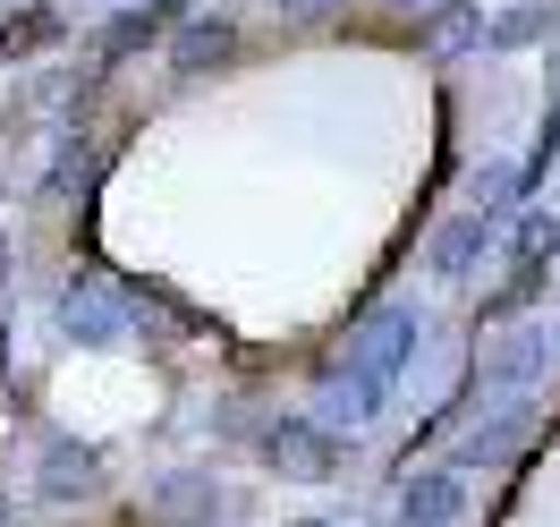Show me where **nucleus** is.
Wrapping results in <instances>:
<instances>
[{"mask_svg": "<svg viewBox=\"0 0 560 527\" xmlns=\"http://www.w3.org/2000/svg\"><path fill=\"white\" fill-rule=\"evenodd\" d=\"M0 519H9V502H0Z\"/></svg>", "mask_w": 560, "mask_h": 527, "instance_id": "obj_7", "label": "nucleus"}, {"mask_svg": "<svg viewBox=\"0 0 560 527\" xmlns=\"http://www.w3.org/2000/svg\"><path fill=\"white\" fill-rule=\"evenodd\" d=\"M280 9H298V18H323V9H331V0H280Z\"/></svg>", "mask_w": 560, "mask_h": 527, "instance_id": "obj_6", "label": "nucleus"}, {"mask_svg": "<svg viewBox=\"0 0 560 527\" xmlns=\"http://www.w3.org/2000/svg\"><path fill=\"white\" fill-rule=\"evenodd\" d=\"M230 51V26H196V35L178 43V69H205V60H221Z\"/></svg>", "mask_w": 560, "mask_h": 527, "instance_id": "obj_2", "label": "nucleus"}, {"mask_svg": "<svg viewBox=\"0 0 560 527\" xmlns=\"http://www.w3.org/2000/svg\"><path fill=\"white\" fill-rule=\"evenodd\" d=\"M451 511H458V485H451V477H424V485L408 493V527H442Z\"/></svg>", "mask_w": 560, "mask_h": 527, "instance_id": "obj_1", "label": "nucleus"}, {"mask_svg": "<svg viewBox=\"0 0 560 527\" xmlns=\"http://www.w3.org/2000/svg\"><path fill=\"white\" fill-rule=\"evenodd\" d=\"M51 35V18H26V26H0V51H26V43Z\"/></svg>", "mask_w": 560, "mask_h": 527, "instance_id": "obj_5", "label": "nucleus"}, {"mask_svg": "<svg viewBox=\"0 0 560 527\" xmlns=\"http://www.w3.org/2000/svg\"><path fill=\"white\" fill-rule=\"evenodd\" d=\"M69 323H77V332H94V341H103V332H110V307H103V298H69Z\"/></svg>", "mask_w": 560, "mask_h": 527, "instance_id": "obj_4", "label": "nucleus"}, {"mask_svg": "<svg viewBox=\"0 0 560 527\" xmlns=\"http://www.w3.org/2000/svg\"><path fill=\"white\" fill-rule=\"evenodd\" d=\"M85 485H94V459H85V451H51V493H85Z\"/></svg>", "mask_w": 560, "mask_h": 527, "instance_id": "obj_3", "label": "nucleus"}]
</instances>
